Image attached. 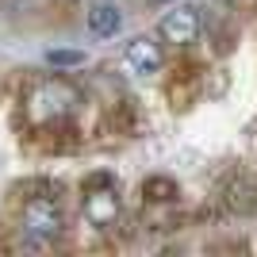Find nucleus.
<instances>
[{"mask_svg":"<svg viewBox=\"0 0 257 257\" xmlns=\"http://www.w3.org/2000/svg\"><path fill=\"white\" fill-rule=\"evenodd\" d=\"M65 230V215L58 204V192H23V234L31 242H54Z\"/></svg>","mask_w":257,"mask_h":257,"instance_id":"f257e3e1","label":"nucleus"},{"mask_svg":"<svg viewBox=\"0 0 257 257\" xmlns=\"http://www.w3.org/2000/svg\"><path fill=\"white\" fill-rule=\"evenodd\" d=\"M73 104H77V88L62 77H54L27 96V115H31V123H58L62 115H69Z\"/></svg>","mask_w":257,"mask_h":257,"instance_id":"f03ea898","label":"nucleus"},{"mask_svg":"<svg viewBox=\"0 0 257 257\" xmlns=\"http://www.w3.org/2000/svg\"><path fill=\"white\" fill-rule=\"evenodd\" d=\"M196 35H200V12L188 8V4H184V8L165 12L161 23H158V39H161V43H173V46L196 43Z\"/></svg>","mask_w":257,"mask_h":257,"instance_id":"7ed1b4c3","label":"nucleus"},{"mask_svg":"<svg viewBox=\"0 0 257 257\" xmlns=\"http://www.w3.org/2000/svg\"><path fill=\"white\" fill-rule=\"evenodd\" d=\"M85 219L92 226H111L119 219V192L115 184H92L85 192V204H81Z\"/></svg>","mask_w":257,"mask_h":257,"instance_id":"20e7f679","label":"nucleus"},{"mask_svg":"<svg viewBox=\"0 0 257 257\" xmlns=\"http://www.w3.org/2000/svg\"><path fill=\"white\" fill-rule=\"evenodd\" d=\"M123 58H127V65L135 69V73H158L161 62H165L161 46L154 43V39H146V35H142V39H131V43H127V54H123Z\"/></svg>","mask_w":257,"mask_h":257,"instance_id":"39448f33","label":"nucleus"},{"mask_svg":"<svg viewBox=\"0 0 257 257\" xmlns=\"http://www.w3.org/2000/svg\"><path fill=\"white\" fill-rule=\"evenodd\" d=\"M119 27H123V16H119L115 4L96 0V4L88 8V31H92V35H100V39H111Z\"/></svg>","mask_w":257,"mask_h":257,"instance_id":"423d86ee","label":"nucleus"},{"mask_svg":"<svg viewBox=\"0 0 257 257\" xmlns=\"http://www.w3.org/2000/svg\"><path fill=\"white\" fill-rule=\"evenodd\" d=\"M142 196L154 200V204H169L173 196H177V184H173L169 177H150V181L142 184Z\"/></svg>","mask_w":257,"mask_h":257,"instance_id":"0eeeda50","label":"nucleus"},{"mask_svg":"<svg viewBox=\"0 0 257 257\" xmlns=\"http://www.w3.org/2000/svg\"><path fill=\"white\" fill-rule=\"evenodd\" d=\"M46 62L50 65H81L85 54L81 50H46Z\"/></svg>","mask_w":257,"mask_h":257,"instance_id":"6e6552de","label":"nucleus"}]
</instances>
